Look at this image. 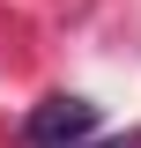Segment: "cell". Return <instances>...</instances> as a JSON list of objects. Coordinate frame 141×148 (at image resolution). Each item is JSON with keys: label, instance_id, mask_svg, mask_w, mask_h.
<instances>
[{"label": "cell", "instance_id": "6da1fadb", "mask_svg": "<svg viewBox=\"0 0 141 148\" xmlns=\"http://www.w3.org/2000/svg\"><path fill=\"white\" fill-rule=\"evenodd\" d=\"M97 141V104L89 96H45L22 119V148H89Z\"/></svg>", "mask_w": 141, "mask_h": 148}, {"label": "cell", "instance_id": "7a4b0ae2", "mask_svg": "<svg viewBox=\"0 0 141 148\" xmlns=\"http://www.w3.org/2000/svg\"><path fill=\"white\" fill-rule=\"evenodd\" d=\"M89 148H141V133H134V141H89Z\"/></svg>", "mask_w": 141, "mask_h": 148}]
</instances>
